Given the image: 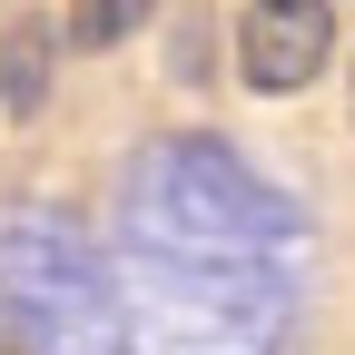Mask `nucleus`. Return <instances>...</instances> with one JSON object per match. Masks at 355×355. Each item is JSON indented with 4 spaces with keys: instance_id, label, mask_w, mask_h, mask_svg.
<instances>
[{
    "instance_id": "nucleus-1",
    "label": "nucleus",
    "mask_w": 355,
    "mask_h": 355,
    "mask_svg": "<svg viewBox=\"0 0 355 355\" xmlns=\"http://www.w3.org/2000/svg\"><path fill=\"white\" fill-rule=\"evenodd\" d=\"M0 316L30 355H119V306L60 217H10L0 237Z\"/></svg>"
},
{
    "instance_id": "nucleus-3",
    "label": "nucleus",
    "mask_w": 355,
    "mask_h": 355,
    "mask_svg": "<svg viewBox=\"0 0 355 355\" xmlns=\"http://www.w3.org/2000/svg\"><path fill=\"white\" fill-rule=\"evenodd\" d=\"M40 99H50V30H20L10 50H0V109L30 119Z\"/></svg>"
},
{
    "instance_id": "nucleus-2",
    "label": "nucleus",
    "mask_w": 355,
    "mask_h": 355,
    "mask_svg": "<svg viewBox=\"0 0 355 355\" xmlns=\"http://www.w3.org/2000/svg\"><path fill=\"white\" fill-rule=\"evenodd\" d=\"M336 50V10L326 0H247L237 10V79L257 99H296Z\"/></svg>"
},
{
    "instance_id": "nucleus-5",
    "label": "nucleus",
    "mask_w": 355,
    "mask_h": 355,
    "mask_svg": "<svg viewBox=\"0 0 355 355\" xmlns=\"http://www.w3.org/2000/svg\"><path fill=\"white\" fill-rule=\"evenodd\" d=\"M345 109H355V79H345Z\"/></svg>"
},
{
    "instance_id": "nucleus-4",
    "label": "nucleus",
    "mask_w": 355,
    "mask_h": 355,
    "mask_svg": "<svg viewBox=\"0 0 355 355\" xmlns=\"http://www.w3.org/2000/svg\"><path fill=\"white\" fill-rule=\"evenodd\" d=\"M148 10H158V0H79L69 50H79V60H99V50H119L128 30H148Z\"/></svg>"
}]
</instances>
